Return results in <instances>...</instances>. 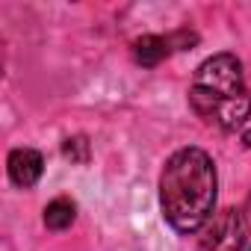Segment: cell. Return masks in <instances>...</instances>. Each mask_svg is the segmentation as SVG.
<instances>
[{
  "mask_svg": "<svg viewBox=\"0 0 251 251\" xmlns=\"http://www.w3.org/2000/svg\"><path fill=\"white\" fill-rule=\"evenodd\" d=\"M216 163L201 148L175 151L160 175V207L177 233L201 230L216 210Z\"/></svg>",
  "mask_w": 251,
  "mask_h": 251,
  "instance_id": "cell-1",
  "label": "cell"
},
{
  "mask_svg": "<svg viewBox=\"0 0 251 251\" xmlns=\"http://www.w3.org/2000/svg\"><path fill=\"white\" fill-rule=\"evenodd\" d=\"M189 103L222 130H236L251 115V92L242 77V65L233 53H216L204 59L189 86Z\"/></svg>",
  "mask_w": 251,
  "mask_h": 251,
  "instance_id": "cell-2",
  "label": "cell"
},
{
  "mask_svg": "<svg viewBox=\"0 0 251 251\" xmlns=\"http://www.w3.org/2000/svg\"><path fill=\"white\" fill-rule=\"evenodd\" d=\"M198 233L201 251H242L248 242V222L239 210H219Z\"/></svg>",
  "mask_w": 251,
  "mask_h": 251,
  "instance_id": "cell-3",
  "label": "cell"
},
{
  "mask_svg": "<svg viewBox=\"0 0 251 251\" xmlns=\"http://www.w3.org/2000/svg\"><path fill=\"white\" fill-rule=\"evenodd\" d=\"M6 166H9L12 183L21 186V189L36 186L39 177H42V172H45V160H42V154L33 151V148H15V151L9 154V163H6Z\"/></svg>",
  "mask_w": 251,
  "mask_h": 251,
  "instance_id": "cell-4",
  "label": "cell"
},
{
  "mask_svg": "<svg viewBox=\"0 0 251 251\" xmlns=\"http://www.w3.org/2000/svg\"><path fill=\"white\" fill-rule=\"evenodd\" d=\"M169 53H172V39H166V36H142L133 42V59L145 68L160 65Z\"/></svg>",
  "mask_w": 251,
  "mask_h": 251,
  "instance_id": "cell-5",
  "label": "cell"
},
{
  "mask_svg": "<svg viewBox=\"0 0 251 251\" xmlns=\"http://www.w3.org/2000/svg\"><path fill=\"white\" fill-rule=\"evenodd\" d=\"M74 216H77V207H74V201H68V198H53V201L45 207V225H48L50 230H65V227H71Z\"/></svg>",
  "mask_w": 251,
  "mask_h": 251,
  "instance_id": "cell-6",
  "label": "cell"
},
{
  "mask_svg": "<svg viewBox=\"0 0 251 251\" xmlns=\"http://www.w3.org/2000/svg\"><path fill=\"white\" fill-rule=\"evenodd\" d=\"M62 154H65L71 163H86V160H89V142H86L83 136L65 139V145H62Z\"/></svg>",
  "mask_w": 251,
  "mask_h": 251,
  "instance_id": "cell-7",
  "label": "cell"
},
{
  "mask_svg": "<svg viewBox=\"0 0 251 251\" xmlns=\"http://www.w3.org/2000/svg\"><path fill=\"white\" fill-rule=\"evenodd\" d=\"M245 142H248V145H251V133H245Z\"/></svg>",
  "mask_w": 251,
  "mask_h": 251,
  "instance_id": "cell-8",
  "label": "cell"
},
{
  "mask_svg": "<svg viewBox=\"0 0 251 251\" xmlns=\"http://www.w3.org/2000/svg\"><path fill=\"white\" fill-rule=\"evenodd\" d=\"M248 251H251V248H248Z\"/></svg>",
  "mask_w": 251,
  "mask_h": 251,
  "instance_id": "cell-9",
  "label": "cell"
}]
</instances>
